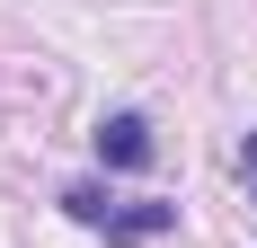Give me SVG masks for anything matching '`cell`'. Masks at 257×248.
Here are the masks:
<instances>
[{"label":"cell","mask_w":257,"mask_h":248,"mask_svg":"<svg viewBox=\"0 0 257 248\" xmlns=\"http://www.w3.org/2000/svg\"><path fill=\"white\" fill-rule=\"evenodd\" d=\"M62 213H71V222H89V230H106V213H115V195H106L98 177H71V186H62Z\"/></svg>","instance_id":"cell-3"},{"label":"cell","mask_w":257,"mask_h":248,"mask_svg":"<svg viewBox=\"0 0 257 248\" xmlns=\"http://www.w3.org/2000/svg\"><path fill=\"white\" fill-rule=\"evenodd\" d=\"M239 169H248V177H257V133H248V142H239Z\"/></svg>","instance_id":"cell-4"},{"label":"cell","mask_w":257,"mask_h":248,"mask_svg":"<svg viewBox=\"0 0 257 248\" xmlns=\"http://www.w3.org/2000/svg\"><path fill=\"white\" fill-rule=\"evenodd\" d=\"M169 230H178V204H160V195L106 213V248H151V239H169Z\"/></svg>","instance_id":"cell-2"},{"label":"cell","mask_w":257,"mask_h":248,"mask_svg":"<svg viewBox=\"0 0 257 248\" xmlns=\"http://www.w3.org/2000/svg\"><path fill=\"white\" fill-rule=\"evenodd\" d=\"M98 160L106 169H151L160 160V142H151V115H133V106H115V115H98Z\"/></svg>","instance_id":"cell-1"}]
</instances>
